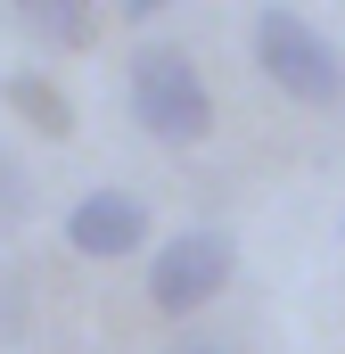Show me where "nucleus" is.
Segmentation results:
<instances>
[{"mask_svg":"<svg viewBox=\"0 0 345 354\" xmlns=\"http://www.w3.org/2000/svg\"><path fill=\"white\" fill-rule=\"evenodd\" d=\"M172 354H222L214 338H172Z\"/></svg>","mask_w":345,"mask_h":354,"instance_id":"1a4fd4ad","label":"nucleus"},{"mask_svg":"<svg viewBox=\"0 0 345 354\" xmlns=\"http://www.w3.org/2000/svg\"><path fill=\"white\" fill-rule=\"evenodd\" d=\"M230 272H239V248H230V231H214V223H189V231H172L165 248L148 256V297H157V313H197V305H214L222 288H230Z\"/></svg>","mask_w":345,"mask_h":354,"instance_id":"7ed1b4c3","label":"nucleus"},{"mask_svg":"<svg viewBox=\"0 0 345 354\" xmlns=\"http://www.w3.org/2000/svg\"><path fill=\"white\" fill-rule=\"evenodd\" d=\"M83 8H90V0H83Z\"/></svg>","mask_w":345,"mask_h":354,"instance_id":"9d476101","label":"nucleus"},{"mask_svg":"<svg viewBox=\"0 0 345 354\" xmlns=\"http://www.w3.org/2000/svg\"><path fill=\"white\" fill-rule=\"evenodd\" d=\"M157 8H172V0H124V25H148Z\"/></svg>","mask_w":345,"mask_h":354,"instance_id":"6e6552de","label":"nucleus"},{"mask_svg":"<svg viewBox=\"0 0 345 354\" xmlns=\"http://www.w3.org/2000/svg\"><path fill=\"white\" fill-rule=\"evenodd\" d=\"M132 115L165 149H197L214 132V91H206L197 58L181 41H140L132 50Z\"/></svg>","mask_w":345,"mask_h":354,"instance_id":"f257e3e1","label":"nucleus"},{"mask_svg":"<svg viewBox=\"0 0 345 354\" xmlns=\"http://www.w3.org/2000/svg\"><path fill=\"white\" fill-rule=\"evenodd\" d=\"M66 248L90 264H115V256H140L148 248V206L132 189H83L66 206Z\"/></svg>","mask_w":345,"mask_h":354,"instance_id":"20e7f679","label":"nucleus"},{"mask_svg":"<svg viewBox=\"0 0 345 354\" xmlns=\"http://www.w3.org/2000/svg\"><path fill=\"white\" fill-rule=\"evenodd\" d=\"M8 8H17L25 33H41V41H58V50H83L90 41V8L83 0H8Z\"/></svg>","mask_w":345,"mask_h":354,"instance_id":"423d86ee","label":"nucleus"},{"mask_svg":"<svg viewBox=\"0 0 345 354\" xmlns=\"http://www.w3.org/2000/svg\"><path fill=\"white\" fill-rule=\"evenodd\" d=\"M0 99H8V107H17V115L41 132V140H66V132H75V107H66V91L50 83V75H33V66H17V75L0 83Z\"/></svg>","mask_w":345,"mask_h":354,"instance_id":"39448f33","label":"nucleus"},{"mask_svg":"<svg viewBox=\"0 0 345 354\" xmlns=\"http://www.w3.org/2000/svg\"><path fill=\"white\" fill-rule=\"evenodd\" d=\"M25 214V174L8 165V149H0V223H17Z\"/></svg>","mask_w":345,"mask_h":354,"instance_id":"0eeeda50","label":"nucleus"},{"mask_svg":"<svg viewBox=\"0 0 345 354\" xmlns=\"http://www.w3.org/2000/svg\"><path fill=\"white\" fill-rule=\"evenodd\" d=\"M255 66L288 91V99H304V107H337V99H345L337 41H329L321 25H304L296 8H279V0L255 8Z\"/></svg>","mask_w":345,"mask_h":354,"instance_id":"f03ea898","label":"nucleus"}]
</instances>
